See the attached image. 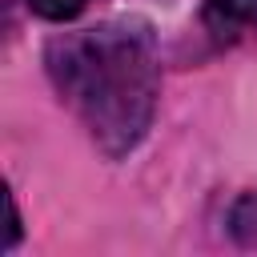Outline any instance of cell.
I'll return each instance as SVG.
<instances>
[{"label": "cell", "instance_id": "1", "mask_svg": "<svg viewBox=\"0 0 257 257\" xmlns=\"http://www.w3.org/2000/svg\"><path fill=\"white\" fill-rule=\"evenodd\" d=\"M44 68L56 96L72 108L108 161L128 157L145 141L161 96L157 36L145 20L120 16L52 36L44 48Z\"/></svg>", "mask_w": 257, "mask_h": 257}, {"label": "cell", "instance_id": "2", "mask_svg": "<svg viewBox=\"0 0 257 257\" xmlns=\"http://www.w3.org/2000/svg\"><path fill=\"white\" fill-rule=\"evenodd\" d=\"M201 28L217 44L257 40V0H205L201 4Z\"/></svg>", "mask_w": 257, "mask_h": 257}, {"label": "cell", "instance_id": "3", "mask_svg": "<svg viewBox=\"0 0 257 257\" xmlns=\"http://www.w3.org/2000/svg\"><path fill=\"white\" fill-rule=\"evenodd\" d=\"M24 4H28V12H36L44 20H72L84 12L88 0H24Z\"/></svg>", "mask_w": 257, "mask_h": 257}]
</instances>
